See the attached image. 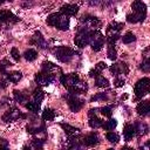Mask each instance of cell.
<instances>
[{"label": "cell", "instance_id": "obj_1", "mask_svg": "<svg viewBox=\"0 0 150 150\" xmlns=\"http://www.w3.org/2000/svg\"><path fill=\"white\" fill-rule=\"evenodd\" d=\"M47 23L60 30H67L69 28V18L61 13H52L47 18Z\"/></svg>", "mask_w": 150, "mask_h": 150}, {"label": "cell", "instance_id": "obj_2", "mask_svg": "<svg viewBox=\"0 0 150 150\" xmlns=\"http://www.w3.org/2000/svg\"><path fill=\"white\" fill-rule=\"evenodd\" d=\"M74 54L75 52L69 48V47H64V46H61V47H57L55 50H54V55L56 56V59L63 63H67L69 61H71V59L74 57Z\"/></svg>", "mask_w": 150, "mask_h": 150}, {"label": "cell", "instance_id": "obj_3", "mask_svg": "<svg viewBox=\"0 0 150 150\" xmlns=\"http://www.w3.org/2000/svg\"><path fill=\"white\" fill-rule=\"evenodd\" d=\"M104 43V36L100 30H91L89 35V45L91 46V49L94 52L101 50Z\"/></svg>", "mask_w": 150, "mask_h": 150}, {"label": "cell", "instance_id": "obj_4", "mask_svg": "<svg viewBox=\"0 0 150 150\" xmlns=\"http://www.w3.org/2000/svg\"><path fill=\"white\" fill-rule=\"evenodd\" d=\"M149 88H150V80H149V77H143V79L138 80L136 82V84H135V88H134L136 97L141 98L144 95H146L149 93Z\"/></svg>", "mask_w": 150, "mask_h": 150}, {"label": "cell", "instance_id": "obj_5", "mask_svg": "<svg viewBox=\"0 0 150 150\" xmlns=\"http://www.w3.org/2000/svg\"><path fill=\"white\" fill-rule=\"evenodd\" d=\"M90 32L91 30H89L88 28H81L79 32H77V34L75 35V38H74V43L77 46V47H80V48H83L84 46H87L88 43H89V35H90Z\"/></svg>", "mask_w": 150, "mask_h": 150}, {"label": "cell", "instance_id": "obj_6", "mask_svg": "<svg viewBox=\"0 0 150 150\" xmlns=\"http://www.w3.org/2000/svg\"><path fill=\"white\" fill-rule=\"evenodd\" d=\"M34 80H35L36 84H39L40 87H45V86H49L55 80V76H54L53 73L41 70L40 73H36L35 74Z\"/></svg>", "mask_w": 150, "mask_h": 150}, {"label": "cell", "instance_id": "obj_7", "mask_svg": "<svg viewBox=\"0 0 150 150\" xmlns=\"http://www.w3.org/2000/svg\"><path fill=\"white\" fill-rule=\"evenodd\" d=\"M19 21V18L15 16L8 9H0V26H8L13 25Z\"/></svg>", "mask_w": 150, "mask_h": 150}, {"label": "cell", "instance_id": "obj_8", "mask_svg": "<svg viewBox=\"0 0 150 150\" xmlns=\"http://www.w3.org/2000/svg\"><path fill=\"white\" fill-rule=\"evenodd\" d=\"M67 101H68V105L70 108L71 111L74 112H77L82 109V107L84 105V101L82 98H80L77 95H71V94H68L66 96Z\"/></svg>", "mask_w": 150, "mask_h": 150}, {"label": "cell", "instance_id": "obj_9", "mask_svg": "<svg viewBox=\"0 0 150 150\" xmlns=\"http://www.w3.org/2000/svg\"><path fill=\"white\" fill-rule=\"evenodd\" d=\"M27 116L25 114H22L18 108H11L9 110H7L4 116H2V121L8 123V122H12V121H15V120H19V118H26Z\"/></svg>", "mask_w": 150, "mask_h": 150}, {"label": "cell", "instance_id": "obj_10", "mask_svg": "<svg viewBox=\"0 0 150 150\" xmlns=\"http://www.w3.org/2000/svg\"><path fill=\"white\" fill-rule=\"evenodd\" d=\"M60 81H61V83H62L67 89H69V88L74 87V86L80 81V77H79V75H77L76 73L63 74V75L60 77Z\"/></svg>", "mask_w": 150, "mask_h": 150}, {"label": "cell", "instance_id": "obj_11", "mask_svg": "<svg viewBox=\"0 0 150 150\" xmlns=\"http://www.w3.org/2000/svg\"><path fill=\"white\" fill-rule=\"evenodd\" d=\"M110 71L112 73V75L118 76L121 74H128L129 73V67L125 62H120V63H114L110 67Z\"/></svg>", "mask_w": 150, "mask_h": 150}, {"label": "cell", "instance_id": "obj_12", "mask_svg": "<svg viewBox=\"0 0 150 150\" xmlns=\"http://www.w3.org/2000/svg\"><path fill=\"white\" fill-rule=\"evenodd\" d=\"M79 12V6L75 4H66L60 8V13L66 16H73L76 15Z\"/></svg>", "mask_w": 150, "mask_h": 150}, {"label": "cell", "instance_id": "obj_13", "mask_svg": "<svg viewBox=\"0 0 150 150\" xmlns=\"http://www.w3.org/2000/svg\"><path fill=\"white\" fill-rule=\"evenodd\" d=\"M30 45H35V46H38L40 48H43V49L47 48L46 40L43 39V36H42V34L40 32H35L34 33V35H33V38L30 40Z\"/></svg>", "mask_w": 150, "mask_h": 150}, {"label": "cell", "instance_id": "obj_14", "mask_svg": "<svg viewBox=\"0 0 150 150\" xmlns=\"http://www.w3.org/2000/svg\"><path fill=\"white\" fill-rule=\"evenodd\" d=\"M81 21L83 23H87L88 26H90L91 28H96L101 25V21L96 18V16H93V15H89V14H86L81 18Z\"/></svg>", "mask_w": 150, "mask_h": 150}, {"label": "cell", "instance_id": "obj_15", "mask_svg": "<svg viewBox=\"0 0 150 150\" xmlns=\"http://www.w3.org/2000/svg\"><path fill=\"white\" fill-rule=\"evenodd\" d=\"M98 142H100V138H98L96 132L88 134L87 136H84V138L82 141V143L87 146H95L96 144H98Z\"/></svg>", "mask_w": 150, "mask_h": 150}, {"label": "cell", "instance_id": "obj_16", "mask_svg": "<svg viewBox=\"0 0 150 150\" xmlns=\"http://www.w3.org/2000/svg\"><path fill=\"white\" fill-rule=\"evenodd\" d=\"M60 125H61V128H62V129L66 131V134H67L68 136H79V135L81 134V130H80L79 128L73 127V125H70V124H67V123H61Z\"/></svg>", "mask_w": 150, "mask_h": 150}, {"label": "cell", "instance_id": "obj_17", "mask_svg": "<svg viewBox=\"0 0 150 150\" xmlns=\"http://www.w3.org/2000/svg\"><path fill=\"white\" fill-rule=\"evenodd\" d=\"M136 110L137 112L141 115V116H146L149 114V110H150V102L149 101H142L137 104L136 107Z\"/></svg>", "mask_w": 150, "mask_h": 150}, {"label": "cell", "instance_id": "obj_18", "mask_svg": "<svg viewBox=\"0 0 150 150\" xmlns=\"http://www.w3.org/2000/svg\"><path fill=\"white\" fill-rule=\"evenodd\" d=\"M131 8L134 9L132 12H135V13H139V14H145L146 15V5L141 0L134 1L132 5H131Z\"/></svg>", "mask_w": 150, "mask_h": 150}, {"label": "cell", "instance_id": "obj_19", "mask_svg": "<svg viewBox=\"0 0 150 150\" xmlns=\"http://www.w3.org/2000/svg\"><path fill=\"white\" fill-rule=\"evenodd\" d=\"M146 18L145 14H139V13H129L127 15V21L130 22V23H136V22H139V21H143L144 19Z\"/></svg>", "mask_w": 150, "mask_h": 150}, {"label": "cell", "instance_id": "obj_20", "mask_svg": "<svg viewBox=\"0 0 150 150\" xmlns=\"http://www.w3.org/2000/svg\"><path fill=\"white\" fill-rule=\"evenodd\" d=\"M123 136H124V139H125L127 142L130 141V139L135 136V128H134L132 124L127 123V124L124 125V129H123Z\"/></svg>", "mask_w": 150, "mask_h": 150}, {"label": "cell", "instance_id": "obj_21", "mask_svg": "<svg viewBox=\"0 0 150 150\" xmlns=\"http://www.w3.org/2000/svg\"><path fill=\"white\" fill-rule=\"evenodd\" d=\"M134 128H135V134H137L138 136H143L149 131V128L144 122H136Z\"/></svg>", "mask_w": 150, "mask_h": 150}, {"label": "cell", "instance_id": "obj_22", "mask_svg": "<svg viewBox=\"0 0 150 150\" xmlns=\"http://www.w3.org/2000/svg\"><path fill=\"white\" fill-rule=\"evenodd\" d=\"M6 76H7V80H8L9 82H13V83H18V82L21 80V77H22V74H21V71H18V70H13V71H9V73H7V74H6Z\"/></svg>", "mask_w": 150, "mask_h": 150}, {"label": "cell", "instance_id": "obj_23", "mask_svg": "<svg viewBox=\"0 0 150 150\" xmlns=\"http://www.w3.org/2000/svg\"><path fill=\"white\" fill-rule=\"evenodd\" d=\"M33 97H34V102H36V103L40 104L42 102V100L45 98V91L40 87H38L33 91Z\"/></svg>", "mask_w": 150, "mask_h": 150}, {"label": "cell", "instance_id": "obj_24", "mask_svg": "<svg viewBox=\"0 0 150 150\" xmlns=\"http://www.w3.org/2000/svg\"><path fill=\"white\" fill-rule=\"evenodd\" d=\"M13 95H14V100L15 102L18 103H27L28 102V96L19 90H14L13 91Z\"/></svg>", "mask_w": 150, "mask_h": 150}, {"label": "cell", "instance_id": "obj_25", "mask_svg": "<svg viewBox=\"0 0 150 150\" xmlns=\"http://www.w3.org/2000/svg\"><path fill=\"white\" fill-rule=\"evenodd\" d=\"M89 125L94 129H97V128H101L103 125V121L97 117L96 115L95 116H89Z\"/></svg>", "mask_w": 150, "mask_h": 150}, {"label": "cell", "instance_id": "obj_26", "mask_svg": "<svg viewBox=\"0 0 150 150\" xmlns=\"http://www.w3.org/2000/svg\"><path fill=\"white\" fill-rule=\"evenodd\" d=\"M55 115H56V112H55L54 109H52V108H46V109L43 110V112H42V118H43L45 121H53V120L55 118Z\"/></svg>", "mask_w": 150, "mask_h": 150}, {"label": "cell", "instance_id": "obj_27", "mask_svg": "<svg viewBox=\"0 0 150 150\" xmlns=\"http://www.w3.org/2000/svg\"><path fill=\"white\" fill-rule=\"evenodd\" d=\"M124 27V23L123 22H116V21H114V22H111L109 26H108V28H107V32H114V33H118L122 28Z\"/></svg>", "mask_w": 150, "mask_h": 150}, {"label": "cell", "instance_id": "obj_28", "mask_svg": "<svg viewBox=\"0 0 150 150\" xmlns=\"http://www.w3.org/2000/svg\"><path fill=\"white\" fill-rule=\"evenodd\" d=\"M23 56H25V59H26L27 61H34V60L38 57V52H36L35 49L29 48V49H27V50L25 52Z\"/></svg>", "mask_w": 150, "mask_h": 150}, {"label": "cell", "instance_id": "obj_29", "mask_svg": "<svg viewBox=\"0 0 150 150\" xmlns=\"http://www.w3.org/2000/svg\"><path fill=\"white\" fill-rule=\"evenodd\" d=\"M95 84H96V87H98V88H107L108 86H109V81L105 79V77H103V76H97L96 79H95Z\"/></svg>", "mask_w": 150, "mask_h": 150}, {"label": "cell", "instance_id": "obj_30", "mask_svg": "<svg viewBox=\"0 0 150 150\" xmlns=\"http://www.w3.org/2000/svg\"><path fill=\"white\" fill-rule=\"evenodd\" d=\"M122 41H123V43H131V42H135L136 41V36H135V34L134 33H131V32H127L123 36H122Z\"/></svg>", "mask_w": 150, "mask_h": 150}, {"label": "cell", "instance_id": "obj_31", "mask_svg": "<svg viewBox=\"0 0 150 150\" xmlns=\"http://www.w3.org/2000/svg\"><path fill=\"white\" fill-rule=\"evenodd\" d=\"M120 39V33H114V32H108V35H107V41L109 45H112Z\"/></svg>", "mask_w": 150, "mask_h": 150}, {"label": "cell", "instance_id": "obj_32", "mask_svg": "<svg viewBox=\"0 0 150 150\" xmlns=\"http://www.w3.org/2000/svg\"><path fill=\"white\" fill-rule=\"evenodd\" d=\"M116 125H117L116 120H114V118H109L107 122H104V123H103V125H102V127H103L105 130L111 131L112 129H115V128H116Z\"/></svg>", "mask_w": 150, "mask_h": 150}, {"label": "cell", "instance_id": "obj_33", "mask_svg": "<svg viewBox=\"0 0 150 150\" xmlns=\"http://www.w3.org/2000/svg\"><path fill=\"white\" fill-rule=\"evenodd\" d=\"M107 56L111 60V61H115L117 59V52L115 49V47L112 45H109L108 46V50H107Z\"/></svg>", "mask_w": 150, "mask_h": 150}, {"label": "cell", "instance_id": "obj_34", "mask_svg": "<svg viewBox=\"0 0 150 150\" xmlns=\"http://www.w3.org/2000/svg\"><path fill=\"white\" fill-rule=\"evenodd\" d=\"M26 108H27L29 111L36 114V112H39V110H40V104L36 103V102H34V101H32V102H27Z\"/></svg>", "mask_w": 150, "mask_h": 150}, {"label": "cell", "instance_id": "obj_35", "mask_svg": "<svg viewBox=\"0 0 150 150\" xmlns=\"http://www.w3.org/2000/svg\"><path fill=\"white\" fill-rule=\"evenodd\" d=\"M105 138H107L110 143H117V142L120 141V136H118L116 132H114V131H108L107 135H105Z\"/></svg>", "mask_w": 150, "mask_h": 150}, {"label": "cell", "instance_id": "obj_36", "mask_svg": "<svg viewBox=\"0 0 150 150\" xmlns=\"http://www.w3.org/2000/svg\"><path fill=\"white\" fill-rule=\"evenodd\" d=\"M54 69H56V64H55V63H53V62H50V61H45V62L42 63V70H43V71H49V73H52V70H54Z\"/></svg>", "mask_w": 150, "mask_h": 150}, {"label": "cell", "instance_id": "obj_37", "mask_svg": "<svg viewBox=\"0 0 150 150\" xmlns=\"http://www.w3.org/2000/svg\"><path fill=\"white\" fill-rule=\"evenodd\" d=\"M11 67L12 66V63L8 61V60H6V59H4L2 61H1V63H0V74H2V75H6L7 74V71H6V69H7V67Z\"/></svg>", "mask_w": 150, "mask_h": 150}, {"label": "cell", "instance_id": "obj_38", "mask_svg": "<svg viewBox=\"0 0 150 150\" xmlns=\"http://www.w3.org/2000/svg\"><path fill=\"white\" fill-rule=\"evenodd\" d=\"M139 68H141V70H143L144 73H149V70H150V60H149V57H144V60H143V62L141 63Z\"/></svg>", "mask_w": 150, "mask_h": 150}, {"label": "cell", "instance_id": "obj_39", "mask_svg": "<svg viewBox=\"0 0 150 150\" xmlns=\"http://www.w3.org/2000/svg\"><path fill=\"white\" fill-rule=\"evenodd\" d=\"M91 101H108V95L105 93H98L91 97Z\"/></svg>", "mask_w": 150, "mask_h": 150}, {"label": "cell", "instance_id": "obj_40", "mask_svg": "<svg viewBox=\"0 0 150 150\" xmlns=\"http://www.w3.org/2000/svg\"><path fill=\"white\" fill-rule=\"evenodd\" d=\"M100 110H101V114H102L103 116H105V117H110V116H111V112H112V108H111L110 105H105V107L101 108Z\"/></svg>", "mask_w": 150, "mask_h": 150}, {"label": "cell", "instance_id": "obj_41", "mask_svg": "<svg viewBox=\"0 0 150 150\" xmlns=\"http://www.w3.org/2000/svg\"><path fill=\"white\" fill-rule=\"evenodd\" d=\"M11 56L13 57V60L14 61H20V53H19V50H18V48H15V47H13L12 49H11Z\"/></svg>", "mask_w": 150, "mask_h": 150}, {"label": "cell", "instance_id": "obj_42", "mask_svg": "<svg viewBox=\"0 0 150 150\" xmlns=\"http://www.w3.org/2000/svg\"><path fill=\"white\" fill-rule=\"evenodd\" d=\"M43 143H45V141H43V139H40V138H34V139L32 141V144H33V146H34L35 149L42 148Z\"/></svg>", "mask_w": 150, "mask_h": 150}, {"label": "cell", "instance_id": "obj_43", "mask_svg": "<svg viewBox=\"0 0 150 150\" xmlns=\"http://www.w3.org/2000/svg\"><path fill=\"white\" fill-rule=\"evenodd\" d=\"M114 84H115V87H122L124 84V79H122L120 76H116V79L114 81Z\"/></svg>", "mask_w": 150, "mask_h": 150}, {"label": "cell", "instance_id": "obj_44", "mask_svg": "<svg viewBox=\"0 0 150 150\" xmlns=\"http://www.w3.org/2000/svg\"><path fill=\"white\" fill-rule=\"evenodd\" d=\"M100 75H101V71H100V70H97L95 67L89 71V76H90V77H95V79H96V77H97V76H100Z\"/></svg>", "mask_w": 150, "mask_h": 150}, {"label": "cell", "instance_id": "obj_45", "mask_svg": "<svg viewBox=\"0 0 150 150\" xmlns=\"http://www.w3.org/2000/svg\"><path fill=\"white\" fill-rule=\"evenodd\" d=\"M95 68L97 69V70H100V71H102L103 69H105L107 68V64L104 63V62H98L96 66H95Z\"/></svg>", "mask_w": 150, "mask_h": 150}, {"label": "cell", "instance_id": "obj_46", "mask_svg": "<svg viewBox=\"0 0 150 150\" xmlns=\"http://www.w3.org/2000/svg\"><path fill=\"white\" fill-rule=\"evenodd\" d=\"M7 87V81L4 79H0V89H5Z\"/></svg>", "mask_w": 150, "mask_h": 150}, {"label": "cell", "instance_id": "obj_47", "mask_svg": "<svg viewBox=\"0 0 150 150\" xmlns=\"http://www.w3.org/2000/svg\"><path fill=\"white\" fill-rule=\"evenodd\" d=\"M0 150H9L7 148V145H0Z\"/></svg>", "mask_w": 150, "mask_h": 150}, {"label": "cell", "instance_id": "obj_48", "mask_svg": "<svg viewBox=\"0 0 150 150\" xmlns=\"http://www.w3.org/2000/svg\"><path fill=\"white\" fill-rule=\"evenodd\" d=\"M121 150H134V149H132V148H130V146H127V145H125V146H123Z\"/></svg>", "mask_w": 150, "mask_h": 150}, {"label": "cell", "instance_id": "obj_49", "mask_svg": "<svg viewBox=\"0 0 150 150\" xmlns=\"http://www.w3.org/2000/svg\"><path fill=\"white\" fill-rule=\"evenodd\" d=\"M23 150H32V149H30L29 146H27V145H25V146H23Z\"/></svg>", "mask_w": 150, "mask_h": 150}, {"label": "cell", "instance_id": "obj_50", "mask_svg": "<svg viewBox=\"0 0 150 150\" xmlns=\"http://www.w3.org/2000/svg\"><path fill=\"white\" fill-rule=\"evenodd\" d=\"M108 150H114V149H108Z\"/></svg>", "mask_w": 150, "mask_h": 150}]
</instances>
